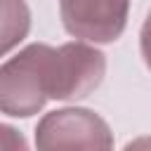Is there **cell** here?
<instances>
[{"mask_svg": "<svg viewBox=\"0 0 151 151\" xmlns=\"http://www.w3.org/2000/svg\"><path fill=\"white\" fill-rule=\"evenodd\" d=\"M106 76V54L83 40L52 47L31 42L0 64V113L28 118L47 99L76 101L94 92Z\"/></svg>", "mask_w": 151, "mask_h": 151, "instance_id": "obj_1", "label": "cell"}, {"mask_svg": "<svg viewBox=\"0 0 151 151\" xmlns=\"http://www.w3.org/2000/svg\"><path fill=\"white\" fill-rule=\"evenodd\" d=\"M38 149H111L113 132L109 123L80 106H66L45 113L35 125Z\"/></svg>", "mask_w": 151, "mask_h": 151, "instance_id": "obj_2", "label": "cell"}, {"mask_svg": "<svg viewBox=\"0 0 151 151\" xmlns=\"http://www.w3.org/2000/svg\"><path fill=\"white\" fill-rule=\"evenodd\" d=\"M59 14L68 35L109 45L127 26L130 0H59Z\"/></svg>", "mask_w": 151, "mask_h": 151, "instance_id": "obj_3", "label": "cell"}, {"mask_svg": "<svg viewBox=\"0 0 151 151\" xmlns=\"http://www.w3.org/2000/svg\"><path fill=\"white\" fill-rule=\"evenodd\" d=\"M31 31L26 0H0V57L12 52Z\"/></svg>", "mask_w": 151, "mask_h": 151, "instance_id": "obj_4", "label": "cell"}, {"mask_svg": "<svg viewBox=\"0 0 151 151\" xmlns=\"http://www.w3.org/2000/svg\"><path fill=\"white\" fill-rule=\"evenodd\" d=\"M0 149H28V142L24 139V134L12 127V125H5L0 123Z\"/></svg>", "mask_w": 151, "mask_h": 151, "instance_id": "obj_5", "label": "cell"}, {"mask_svg": "<svg viewBox=\"0 0 151 151\" xmlns=\"http://www.w3.org/2000/svg\"><path fill=\"white\" fill-rule=\"evenodd\" d=\"M139 52H142L144 64L151 68V12L146 14V19L142 24V31H139Z\"/></svg>", "mask_w": 151, "mask_h": 151, "instance_id": "obj_6", "label": "cell"}]
</instances>
